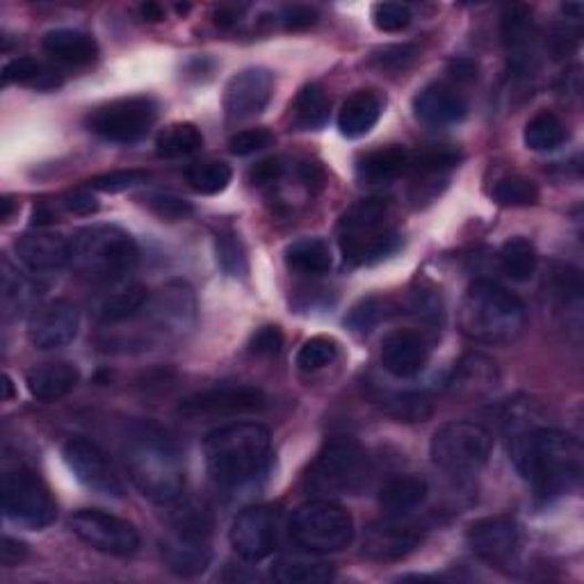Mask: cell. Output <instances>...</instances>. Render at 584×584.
I'll list each match as a JSON object with an SVG mask.
<instances>
[{
	"mask_svg": "<svg viewBox=\"0 0 584 584\" xmlns=\"http://www.w3.org/2000/svg\"><path fill=\"white\" fill-rule=\"evenodd\" d=\"M508 437L516 471L539 500L551 502L577 489L584 471V452L577 439L541 424L527 404L510 409Z\"/></svg>",
	"mask_w": 584,
	"mask_h": 584,
	"instance_id": "obj_1",
	"label": "cell"
},
{
	"mask_svg": "<svg viewBox=\"0 0 584 584\" xmlns=\"http://www.w3.org/2000/svg\"><path fill=\"white\" fill-rule=\"evenodd\" d=\"M129 480L155 504H172L183 495L185 465L176 441L153 420L133 422L122 445Z\"/></svg>",
	"mask_w": 584,
	"mask_h": 584,
	"instance_id": "obj_2",
	"label": "cell"
},
{
	"mask_svg": "<svg viewBox=\"0 0 584 584\" xmlns=\"http://www.w3.org/2000/svg\"><path fill=\"white\" fill-rule=\"evenodd\" d=\"M271 454L269 430L258 422H230L204 441L206 469L215 486L240 491L265 475Z\"/></svg>",
	"mask_w": 584,
	"mask_h": 584,
	"instance_id": "obj_3",
	"label": "cell"
},
{
	"mask_svg": "<svg viewBox=\"0 0 584 584\" xmlns=\"http://www.w3.org/2000/svg\"><path fill=\"white\" fill-rule=\"evenodd\" d=\"M527 325L525 304L493 281H475L459 306L461 334L480 345H510Z\"/></svg>",
	"mask_w": 584,
	"mask_h": 584,
	"instance_id": "obj_4",
	"label": "cell"
},
{
	"mask_svg": "<svg viewBox=\"0 0 584 584\" xmlns=\"http://www.w3.org/2000/svg\"><path fill=\"white\" fill-rule=\"evenodd\" d=\"M71 243L69 265L81 279L96 286H112L126 281L140 260V247L129 230L116 224H92L75 236Z\"/></svg>",
	"mask_w": 584,
	"mask_h": 584,
	"instance_id": "obj_5",
	"label": "cell"
},
{
	"mask_svg": "<svg viewBox=\"0 0 584 584\" xmlns=\"http://www.w3.org/2000/svg\"><path fill=\"white\" fill-rule=\"evenodd\" d=\"M340 252L347 263L372 265L402 247L400 230L391 222V208L381 197L361 199L340 219Z\"/></svg>",
	"mask_w": 584,
	"mask_h": 584,
	"instance_id": "obj_6",
	"label": "cell"
},
{
	"mask_svg": "<svg viewBox=\"0 0 584 584\" xmlns=\"http://www.w3.org/2000/svg\"><path fill=\"white\" fill-rule=\"evenodd\" d=\"M290 539L306 553H338L355 539V519L329 498L308 500L293 512Z\"/></svg>",
	"mask_w": 584,
	"mask_h": 584,
	"instance_id": "obj_7",
	"label": "cell"
},
{
	"mask_svg": "<svg viewBox=\"0 0 584 584\" xmlns=\"http://www.w3.org/2000/svg\"><path fill=\"white\" fill-rule=\"evenodd\" d=\"M368 480V457L355 441L338 439L327 443L310 463L306 486L320 498L357 493Z\"/></svg>",
	"mask_w": 584,
	"mask_h": 584,
	"instance_id": "obj_8",
	"label": "cell"
},
{
	"mask_svg": "<svg viewBox=\"0 0 584 584\" xmlns=\"http://www.w3.org/2000/svg\"><path fill=\"white\" fill-rule=\"evenodd\" d=\"M493 437L482 424L454 420L434 432L430 454L434 465L450 475H475L489 463Z\"/></svg>",
	"mask_w": 584,
	"mask_h": 584,
	"instance_id": "obj_9",
	"label": "cell"
},
{
	"mask_svg": "<svg viewBox=\"0 0 584 584\" xmlns=\"http://www.w3.org/2000/svg\"><path fill=\"white\" fill-rule=\"evenodd\" d=\"M158 103L151 96L114 99L90 112L88 129L112 144H135L158 122Z\"/></svg>",
	"mask_w": 584,
	"mask_h": 584,
	"instance_id": "obj_10",
	"label": "cell"
},
{
	"mask_svg": "<svg viewBox=\"0 0 584 584\" xmlns=\"http://www.w3.org/2000/svg\"><path fill=\"white\" fill-rule=\"evenodd\" d=\"M3 512L14 525L44 530L55 523L58 504L49 486L28 469H14L3 475Z\"/></svg>",
	"mask_w": 584,
	"mask_h": 584,
	"instance_id": "obj_11",
	"label": "cell"
},
{
	"mask_svg": "<svg viewBox=\"0 0 584 584\" xmlns=\"http://www.w3.org/2000/svg\"><path fill=\"white\" fill-rule=\"evenodd\" d=\"M69 527L92 551L110 557H131L142 543L133 523L103 510H78L69 519Z\"/></svg>",
	"mask_w": 584,
	"mask_h": 584,
	"instance_id": "obj_12",
	"label": "cell"
},
{
	"mask_svg": "<svg viewBox=\"0 0 584 584\" xmlns=\"http://www.w3.org/2000/svg\"><path fill=\"white\" fill-rule=\"evenodd\" d=\"M263 409H267V396L260 388L247 383H222L185 398L178 407V413L187 420H217L258 413Z\"/></svg>",
	"mask_w": 584,
	"mask_h": 584,
	"instance_id": "obj_13",
	"label": "cell"
},
{
	"mask_svg": "<svg viewBox=\"0 0 584 584\" xmlns=\"http://www.w3.org/2000/svg\"><path fill=\"white\" fill-rule=\"evenodd\" d=\"M64 463L73 478L81 482L85 489L105 495V498H124L126 482L122 473L116 471L112 459L90 439L73 437L62 448Z\"/></svg>",
	"mask_w": 584,
	"mask_h": 584,
	"instance_id": "obj_14",
	"label": "cell"
},
{
	"mask_svg": "<svg viewBox=\"0 0 584 584\" xmlns=\"http://www.w3.org/2000/svg\"><path fill=\"white\" fill-rule=\"evenodd\" d=\"M279 530L281 512L277 504H254L233 521L228 541L245 562H260L275 553Z\"/></svg>",
	"mask_w": 584,
	"mask_h": 584,
	"instance_id": "obj_15",
	"label": "cell"
},
{
	"mask_svg": "<svg viewBox=\"0 0 584 584\" xmlns=\"http://www.w3.org/2000/svg\"><path fill=\"white\" fill-rule=\"evenodd\" d=\"M275 94V73L249 66L230 78L224 88V112L230 122H245L260 114Z\"/></svg>",
	"mask_w": 584,
	"mask_h": 584,
	"instance_id": "obj_16",
	"label": "cell"
},
{
	"mask_svg": "<svg viewBox=\"0 0 584 584\" xmlns=\"http://www.w3.org/2000/svg\"><path fill=\"white\" fill-rule=\"evenodd\" d=\"M422 541V530L404 516L388 514L363 534V553L377 562H398L411 555Z\"/></svg>",
	"mask_w": 584,
	"mask_h": 584,
	"instance_id": "obj_17",
	"label": "cell"
},
{
	"mask_svg": "<svg viewBox=\"0 0 584 584\" xmlns=\"http://www.w3.org/2000/svg\"><path fill=\"white\" fill-rule=\"evenodd\" d=\"M465 539L480 560L502 566L516 555L521 546V527L512 516H486L471 523Z\"/></svg>",
	"mask_w": 584,
	"mask_h": 584,
	"instance_id": "obj_18",
	"label": "cell"
},
{
	"mask_svg": "<svg viewBox=\"0 0 584 584\" xmlns=\"http://www.w3.org/2000/svg\"><path fill=\"white\" fill-rule=\"evenodd\" d=\"M78 329H81L78 308L66 299H53L30 316L28 338L37 349H60L75 340Z\"/></svg>",
	"mask_w": 584,
	"mask_h": 584,
	"instance_id": "obj_19",
	"label": "cell"
},
{
	"mask_svg": "<svg viewBox=\"0 0 584 584\" xmlns=\"http://www.w3.org/2000/svg\"><path fill=\"white\" fill-rule=\"evenodd\" d=\"M502 44L510 53V64L516 81H530L534 75V23L525 6H510L502 14Z\"/></svg>",
	"mask_w": 584,
	"mask_h": 584,
	"instance_id": "obj_20",
	"label": "cell"
},
{
	"mask_svg": "<svg viewBox=\"0 0 584 584\" xmlns=\"http://www.w3.org/2000/svg\"><path fill=\"white\" fill-rule=\"evenodd\" d=\"M432 347L420 331L398 329L381 340V366L398 379H411L430 363Z\"/></svg>",
	"mask_w": 584,
	"mask_h": 584,
	"instance_id": "obj_21",
	"label": "cell"
},
{
	"mask_svg": "<svg viewBox=\"0 0 584 584\" xmlns=\"http://www.w3.org/2000/svg\"><path fill=\"white\" fill-rule=\"evenodd\" d=\"M416 120L427 126H452L469 116V103L450 85L432 83L413 96Z\"/></svg>",
	"mask_w": 584,
	"mask_h": 584,
	"instance_id": "obj_22",
	"label": "cell"
},
{
	"mask_svg": "<svg viewBox=\"0 0 584 584\" xmlns=\"http://www.w3.org/2000/svg\"><path fill=\"white\" fill-rule=\"evenodd\" d=\"M19 260L34 271V275H42V271H55L69 265L71 260V243L69 238L60 236L53 230H32L23 233V236L14 245Z\"/></svg>",
	"mask_w": 584,
	"mask_h": 584,
	"instance_id": "obj_23",
	"label": "cell"
},
{
	"mask_svg": "<svg viewBox=\"0 0 584 584\" xmlns=\"http://www.w3.org/2000/svg\"><path fill=\"white\" fill-rule=\"evenodd\" d=\"M163 560L172 573L181 577H197L208 571L213 551L208 539L172 532L163 541Z\"/></svg>",
	"mask_w": 584,
	"mask_h": 584,
	"instance_id": "obj_24",
	"label": "cell"
},
{
	"mask_svg": "<svg viewBox=\"0 0 584 584\" xmlns=\"http://www.w3.org/2000/svg\"><path fill=\"white\" fill-rule=\"evenodd\" d=\"M448 386L454 398L480 400L495 391L498 368L484 355H465L454 366Z\"/></svg>",
	"mask_w": 584,
	"mask_h": 584,
	"instance_id": "obj_25",
	"label": "cell"
},
{
	"mask_svg": "<svg viewBox=\"0 0 584 584\" xmlns=\"http://www.w3.org/2000/svg\"><path fill=\"white\" fill-rule=\"evenodd\" d=\"M81 381V370L71 361H49L34 366L28 377V391L39 402H58L66 398Z\"/></svg>",
	"mask_w": 584,
	"mask_h": 584,
	"instance_id": "obj_26",
	"label": "cell"
},
{
	"mask_svg": "<svg viewBox=\"0 0 584 584\" xmlns=\"http://www.w3.org/2000/svg\"><path fill=\"white\" fill-rule=\"evenodd\" d=\"M103 288L105 293H101V297L94 301V316L105 325L126 322L148 304V290L142 284L120 281Z\"/></svg>",
	"mask_w": 584,
	"mask_h": 584,
	"instance_id": "obj_27",
	"label": "cell"
},
{
	"mask_svg": "<svg viewBox=\"0 0 584 584\" xmlns=\"http://www.w3.org/2000/svg\"><path fill=\"white\" fill-rule=\"evenodd\" d=\"M42 49L58 62L69 66H88L99 58L96 39L83 30L60 28L51 30L42 39Z\"/></svg>",
	"mask_w": 584,
	"mask_h": 584,
	"instance_id": "obj_28",
	"label": "cell"
},
{
	"mask_svg": "<svg viewBox=\"0 0 584 584\" xmlns=\"http://www.w3.org/2000/svg\"><path fill=\"white\" fill-rule=\"evenodd\" d=\"M381 116V99L370 90H359L349 96L338 112V131L347 140L368 135Z\"/></svg>",
	"mask_w": 584,
	"mask_h": 584,
	"instance_id": "obj_29",
	"label": "cell"
},
{
	"mask_svg": "<svg viewBox=\"0 0 584 584\" xmlns=\"http://www.w3.org/2000/svg\"><path fill=\"white\" fill-rule=\"evenodd\" d=\"M411 167V151L404 146H381L366 153L359 161V178L370 185H388Z\"/></svg>",
	"mask_w": 584,
	"mask_h": 584,
	"instance_id": "obj_30",
	"label": "cell"
},
{
	"mask_svg": "<svg viewBox=\"0 0 584 584\" xmlns=\"http://www.w3.org/2000/svg\"><path fill=\"white\" fill-rule=\"evenodd\" d=\"M430 486L418 475H398L388 480L379 491V504L393 516H407L424 504Z\"/></svg>",
	"mask_w": 584,
	"mask_h": 584,
	"instance_id": "obj_31",
	"label": "cell"
},
{
	"mask_svg": "<svg viewBox=\"0 0 584 584\" xmlns=\"http://www.w3.org/2000/svg\"><path fill=\"white\" fill-rule=\"evenodd\" d=\"M336 568L322 557L286 555L271 566V577L281 584H322L334 580Z\"/></svg>",
	"mask_w": 584,
	"mask_h": 584,
	"instance_id": "obj_32",
	"label": "cell"
},
{
	"mask_svg": "<svg viewBox=\"0 0 584 584\" xmlns=\"http://www.w3.org/2000/svg\"><path fill=\"white\" fill-rule=\"evenodd\" d=\"M286 265L308 277H320L331 269L334 256L329 243L322 238H301L286 247Z\"/></svg>",
	"mask_w": 584,
	"mask_h": 584,
	"instance_id": "obj_33",
	"label": "cell"
},
{
	"mask_svg": "<svg viewBox=\"0 0 584 584\" xmlns=\"http://www.w3.org/2000/svg\"><path fill=\"white\" fill-rule=\"evenodd\" d=\"M331 101L322 85L308 83L293 101V124L299 131H320L329 120Z\"/></svg>",
	"mask_w": 584,
	"mask_h": 584,
	"instance_id": "obj_34",
	"label": "cell"
},
{
	"mask_svg": "<svg viewBox=\"0 0 584 584\" xmlns=\"http://www.w3.org/2000/svg\"><path fill=\"white\" fill-rule=\"evenodd\" d=\"M523 140H525V146L530 151L549 153V151L560 148L568 140V131L555 112L541 110L527 122Z\"/></svg>",
	"mask_w": 584,
	"mask_h": 584,
	"instance_id": "obj_35",
	"label": "cell"
},
{
	"mask_svg": "<svg viewBox=\"0 0 584 584\" xmlns=\"http://www.w3.org/2000/svg\"><path fill=\"white\" fill-rule=\"evenodd\" d=\"M500 269L508 275L512 281L525 284L536 275V267H539V254L536 247L523 238H510L500 247Z\"/></svg>",
	"mask_w": 584,
	"mask_h": 584,
	"instance_id": "obj_36",
	"label": "cell"
},
{
	"mask_svg": "<svg viewBox=\"0 0 584 584\" xmlns=\"http://www.w3.org/2000/svg\"><path fill=\"white\" fill-rule=\"evenodd\" d=\"M3 83L6 85H32L37 90H53L60 85L58 73H53L44 62L37 58L23 55L14 58L3 66Z\"/></svg>",
	"mask_w": 584,
	"mask_h": 584,
	"instance_id": "obj_37",
	"label": "cell"
},
{
	"mask_svg": "<svg viewBox=\"0 0 584 584\" xmlns=\"http://www.w3.org/2000/svg\"><path fill=\"white\" fill-rule=\"evenodd\" d=\"M202 146H204V135L189 122H178L167 126L158 135V140H155V153H158L161 158H185V155L202 151Z\"/></svg>",
	"mask_w": 584,
	"mask_h": 584,
	"instance_id": "obj_38",
	"label": "cell"
},
{
	"mask_svg": "<svg viewBox=\"0 0 584 584\" xmlns=\"http://www.w3.org/2000/svg\"><path fill=\"white\" fill-rule=\"evenodd\" d=\"M459 161H461L459 148L448 144H437V146L420 148L418 153H411L409 172H413L418 178H430V176L434 178L454 170Z\"/></svg>",
	"mask_w": 584,
	"mask_h": 584,
	"instance_id": "obj_39",
	"label": "cell"
},
{
	"mask_svg": "<svg viewBox=\"0 0 584 584\" xmlns=\"http://www.w3.org/2000/svg\"><path fill=\"white\" fill-rule=\"evenodd\" d=\"M155 310L163 322L185 327V322L194 320V297L185 284H170L161 297L155 299Z\"/></svg>",
	"mask_w": 584,
	"mask_h": 584,
	"instance_id": "obj_40",
	"label": "cell"
},
{
	"mask_svg": "<svg viewBox=\"0 0 584 584\" xmlns=\"http://www.w3.org/2000/svg\"><path fill=\"white\" fill-rule=\"evenodd\" d=\"M185 178L194 192L213 197V194H219L228 187L233 172L222 161H204V163H194L192 167H187Z\"/></svg>",
	"mask_w": 584,
	"mask_h": 584,
	"instance_id": "obj_41",
	"label": "cell"
},
{
	"mask_svg": "<svg viewBox=\"0 0 584 584\" xmlns=\"http://www.w3.org/2000/svg\"><path fill=\"white\" fill-rule=\"evenodd\" d=\"M381 411L398 422H422L432 416L434 404L424 393H393L381 400Z\"/></svg>",
	"mask_w": 584,
	"mask_h": 584,
	"instance_id": "obj_42",
	"label": "cell"
},
{
	"mask_svg": "<svg viewBox=\"0 0 584 584\" xmlns=\"http://www.w3.org/2000/svg\"><path fill=\"white\" fill-rule=\"evenodd\" d=\"M491 197L495 204L508 208H527L539 202V187L519 174L504 176L493 185Z\"/></svg>",
	"mask_w": 584,
	"mask_h": 584,
	"instance_id": "obj_43",
	"label": "cell"
},
{
	"mask_svg": "<svg viewBox=\"0 0 584 584\" xmlns=\"http://www.w3.org/2000/svg\"><path fill=\"white\" fill-rule=\"evenodd\" d=\"M172 525L174 532L178 534H189V536H202L211 539L213 532V514L204 502L197 500H185L172 514Z\"/></svg>",
	"mask_w": 584,
	"mask_h": 584,
	"instance_id": "obj_44",
	"label": "cell"
},
{
	"mask_svg": "<svg viewBox=\"0 0 584 584\" xmlns=\"http://www.w3.org/2000/svg\"><path fill=\"white\" fill-rule=\"evenodd\" d=\"M215 254L219 267L228 277L247 275V252L243 247L240 236L230 226L219 228V233L215 236Z\"/></svg>",
	"mask_w": 584,
	"mask_h": 584,
	"instance_id": "obj_45",
	"label": "cell"
},
{
	"mask_svg": "<svg viewBox=\"0 0 584 584\" xmlns=\"http://www.w3.org/2000/svg\"><path fill=\"white\" fill-rule=\"evenodd\" d=\"M340 355V347L331 336H314L308 338L295 357V363L301 372H318L331 366Z\"/></svg>",
	"mask_w": 584,
	"mask_h": 584,
	"instance_id": "obj_46",
	"label": "cell"
},
{
	"mask_svg": "<svg viewBox=\"0 0 584 584\" xmlns=\"http://www.w3.org/2000/svg\"><path fill=\"white\" fill-rule=\"evenodd\" d=\"M144 204L153 215H158L161 219H167V222H181L194 213V206L189 202H185L183 197H176V194H170V192L146 194Z\"/></svg>",
	"mask_w": 584,
	"mask_h": 584,
	"instance_id": "obj_47",
	"label": "cell"
},
{
	"mask_svg": "<svg viewBox=\"0 0 584 584\" xmlns=\"http://www.w3.org/2000/svg\"><path fill=\"white\" fill-rule=\"evenodd\" d=\"M383 306L386 304L379 297H368V299L359 301L352 310H349V316L345 318V325L349 329H355L357 334H368L383 318Z\"/></svg>",
	"mask_w": 584,
	"mask_h": 584,
	"instance_id": "obj_48",
	"label": "cell"
},
{
	"mask_svg": "<svg viewBox=\"0 0 584 584\" xmlns=\"http://www.w3.org/2000/svg\"><path fill=\"white\" fill-rule=\"evenodd\" d=\"M372 23L379 32H402L411 23V8L402 3L372 6Z\"/></svg>",
	"mask_w": 584,
	"mask_h": 584,
	"instance_id": "obj_49",
	"label": "cell"
},
{
	"mask_svg": "<svg viewBox=\"0 0 584 584\" xmlns=\"http://www.w3.org/2000/svg\"><path fill=\"white\" fill-rule=\"evenodd\" d=\"M146 181H148V172H142V170H122V172H110V174L94 176L90 181V187L96 189V192L114 194V192H124V189H131L135 185H142Z\"/></svg>",
	"mask_w": 584,
	"mask_h": 584,
	"instance_id": "obj_50",
	"label": "cell"
},
{
	"mask_svg": "<svg viewBox=\"0 0 584 584\" xmlns=\"http://www.w3.org/2000/svg\"><path fill=\"white\" fill-rule=\"evenodd\" d=\"M271 144H275V133L271 131L247 129V131H240L228 140V151L233 155H240V158H245V155H254V153H258Z\"/></svg>",
	"mask_w": 584,
	"mask_h": 584,
	"instance_id": "obj_51",
	"label": "cell"
},
{
	"mask_svg": "<svg viewBox=\"0 0 584 584\" xmlns=\"http://www.w3.org/2000/svg\"><path fill=\"white\" fill-rule=\"evenodd\" d=\"M418 58V49L409 44H396V47H383L372 55V64L383 71H402L411 66Z\"/></svg>",
	"mask_w": 584,
	"mask_h": 584,
	"instance_id": "obj_52",
	"label": "cell"
},
{
	"mask_svg": "<svg viewBox=\"0 0 584 584\" xmlns=\"http://www.w3.org/2000/svg\"><path fill=\"white\" fill-rule=\"evenodd\" d=\"M411 314L424 322L437 325L443 318V304H441L439 293L434 288L413 290L411 293Z\"/></svg>",
	"mask_w": 584,
	"mask_h": 584,
	"instance_id": "obj_53",
	"label": "cell"
},
{
	"mask_svg": "<svg viewBox=\"0 0 584 584\" xmlns=\"http://www.w3.org/2000/svg\"><path fill=\"white\" fill-rule=\"evenodd\" d=\"M284 349V331L275 325L260 327L252 340H249V352L254 357H277Z\"/></svg>",
	"mask_w": 584,
	"mask_h": 584,
	"instance_id": "obj_54",
	"label": "cell"
},
{
	"mask_svg": "<svg viewBox=\"0 0 584 584\" xmlns=\"http://www.w3.org/2000/svg\"><path fill=\"white\" fill-rule=\"evenodd\" d=\"M551 284H553L555 295L562 301H573V299H580V295H582L580 271L573 269L571 265H555L553 275H551Z\"/></svg>",
	"mask_w": 584,
	"mask_h": 584,
	"instance_id": "obj_55",
	"label": "cell"
},
{
	"mask_svg": "<svg viewBox=\"0 0 584 584\" xmlns=\"http://www.w3.org/2000/svg\"><path fill=\"white\" fill-rule=\"evenodd\" d=\"M279 23L288 32L306 30V28L318 23V10L308 8V6H290V8H284L281 14H279Z\"/></svg>",
	"mask_w": 584,
	"mask_h": 584,
	"instance_id": "obj_56",
	"label": "cell"
},
{
	"mask_svg": "<svg viewBox=\"0 0 584 584\" xmlns=\"http://www.w3.org/2000/svg\"><path fill=\"white\" fill-rule=\"evenodd\" d=\"M286 174V165L279 158H269V161H260L256 167H252L249 178L254 185H275L284 178Z\"/></svg>",
	"mask_w": 584,
	"mask_h": 584,
	"instance_id": "obj_57",
	"label": "cell"
},
{
	"mask_svg": "<svg viewBox=\"0 0 584 584\" xmlns=\"http://www.w3.org/2000/svg\"><path fill=\"white\" fill-rule=\"evenodd\" d=\"M62 206L73 213V215H92L99 211V202L94 199V194L90 192H83V189H75V192H69L66 197L62 199Z\"/></svg>",
	"mask_w": 584,
	"mask_h": 584,
	"instance_id": "obj_58",
	"label": "cell"
},
{
	"mask_svg": "<svg viewBox=\"0 0 584 584\" xmlns=\"http://www.w3.org/2000/svg\"><path fill=\"white\" fill-rule=\"evenodd\" d=\"M25 557H28L25 543L10 536L3 539V549H0V562H3V566H19Z\"/></svg>",
	"mask_w": 584,
	"mask_h": 584,
	"instance_id": "obj_59",
	"label": "cell"
},
{
	"mask_svg": "<svg viewBox=\"0 0 584 584\" xmlns=\"http://www.w3.org/2000/svg\"><path fill=\"white\" fill-rule=\"evenodd\" d=\"M450 75L459 83H471L478 78V64L471 58H457L450 62Z\"/></svg>",
	"mask_w": 584,
	"mask_h": 584,
	"instance_id": "obj_60",
	"label": "cell"
},
{
	"mask_svg": "<svg viewBox=\"0 0 584 584\" xmlns=\"http://www.w3.org/2000/svg\"><path fill=\"white\" fill-rule=\"evenodd\" d=\"M140 14H142V19L148 21V23H161V21H165V10H163V6H158V3H144V6L140 8Z\"/></svg>",
	"mask_w": 584,
	"mask_h": 584,
	"instance_id": "obj_61",
	"label": "cell"
},
{
	"mask_svg": "<svg viewBox=\"0 0 584 584\" xmlns=\"http://www.w3.org/2000/svg\"><path fill=\"white\" fill-rule=\"evenodd\" d=\"M240 19H238V10H233V8H219L215 12V23L219 28H230V25H236Z\"/></svg>",
	"mask_w": 584,
	"mask_h": 584,
	"instance_id": "obj_62",
	"label": "cell"
},
{
	"mask_svg": "<svg viewBox=\"0 0 584 584\" xmlns=\"http://www.w3.org/2000/svg\"><path fill=\"white\" fill-rule=\"evenodd\" d=\"M14 208H17V204H14L10 197H3V199H0V219H3V222H10Z\"/></svg>",
	"mask_w": 584,
	"mask_h": 584,
	"instance_id": "obj_63",
	"label": "cell"
},
{
	"mask_svg": "<svg viewBox=\"0 0 584 584\" xmlns=\"http://www.w3.org/2000/svg\"><path fill=\"white\" fill-rule=\"evenodd\" d=\"M3 388H6V396H3V400H6V402H10V400L14 398V383H12L10 375H3Z\"/></svg>",
	"mask_w": 584,
	"mask_h": 584,
	"instance_id": "obj_64",
	"label": "cell"
}]
</instances>
